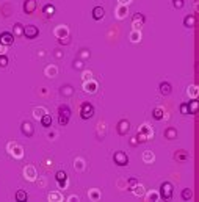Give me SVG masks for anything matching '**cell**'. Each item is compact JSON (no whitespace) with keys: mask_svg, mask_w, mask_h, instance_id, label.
Here are the masks:
<instances>
[{"mask_svg":"<svg viewBox=\"0 0 199 202\" xmlns=\"http://www.w3.org/2000/svg\"><path fill=\"white\" fill-rule=\"evenodd\" d=\"M158 196H160L162 199H165V200L171 199V197H172V185H171L169 182H163V183L160 185V191H158Z\"/></svg>","mask_w":199,"mask_h":202,"instance_id":"6da1fadb","label":"cell"},{"mask_svg":"<svg viewBox=\"0 0 199 202\" xmlns=\"http://www.w3.org/2000/svg\"><path fill=\"white\" fill-rule=\"evenodd\" d=\"M94 116V107H92L89 102H83L82 108H80V118L82 119H89Z\"/></svg>","mask_w":199,"mask_h":202,"instance_id":"7a4b0ae2","label":"cell"},{"mask_svg":"<svg viewBox=\"0 0 199 202\" xmlns=\"http://www.w3.org/2000/svg\"><path fill=\"white\" fill-rule=\"evenodd\" d=\"M38 35H39V28L36 25H25L24 27V36L25 38L35 39V38H38Z\"/></svg>","mask_w":199,"mask_h":202,"instance_id":"3957f363","label":"cell"},{"mask_svg":"<svg viewBox=\"0 0 199 202\" xmlns=\"http://www.w3.org/2000/svg\"><path fill=\"white\" fill-rule=\"evenodd\" d=\"M113 160L118 166H127L129 165V157L124 154V152H115L113 155Z\"/></svg>","mask_w":199,"mask_h":202,"instance_id":"277c9868","label":"cell"},{"mask_svg":"<svg viewBox=\"0 0 199 202\" xmlns=\"http://www.w3.org/2000/svg\"><path fill=\"white\" fill-rule=\"evenodd\" d=\"M116 129H118V133L121 135V137H124V135H127V132L130 130V122H129L127 119H121L118 122Z\"/></svg>","mask_w":199,"mask_h":202,"instance_id":"5b68a950","label":"cell"},{"mask_svg":"<svg viewBox=\"0 0 199 202\" xmlns=\"http://www.w3.org/2000/svg\"><path fill=\"white\" fill-rule=\"evenodd\" d=\"M0 43L3 46H11L14 43V35L9 33V32H2L0 33Z\"/></svg>","mask_w":199,"mask_h":202,"instance_id":"8992f818","label":"cell"},{"mask_svg":"<svg viewBox=\"0 0 199 202\" xmlns=\"http://www.w3.org/2000/svg\"><path fill=\"white\" fill-rule=\"evenodd\" d=\"M21 132H22L27 138H32V137H33V133H35V129H33L32 122L25 121V122H22V125H21Z\"/></svg>","mask_w":199,"mask_h":202,"instance_id":"52a82bcc","label":"cell"},{"mask_svg":"<svg viewBox=\"0 0 199 202\" xmlns=\"http://www.w3.org/2000/svg\"><path fill=\"white\" fill-rule=\"evenodd\" d=\"M36 6H38L36 0H25V2H24V13H27V14H33Z\"/></svg>","mask_w":199,"mask_h":202,"instance_id":"ba28073f","label":"cell"},{"mask_svg":"<svg viewBox=\"0 0 199 202\" xmlns=\"http://www.w3.org/2000/svg\"><path fill=\"white\" fill-rule=\"evenodd\" d=\"M103 16H105V9L102 6H94V8H92V19L100 21Z\"/></svg>","mask_w":199,"mask_h":202,"instance_id":"9c48e42d","label":"cell"},{"mask_svg":"<svg viewBox=\"0 0 199 202\" xmlns=\"http://www.w3.org/2000/svg\"><path fill=\"white\" fill-rule=\"evenodd\" d=\"M55 179H57V182H58L60 186H64L66 182H68V174H66L64 171H58L57 176H55Z\"/></svg>","mask_w":199,"mask_h":202,"instance_id":"30bf717a","label":"cell"},{"mask_svg":"<svg viewBox=\"0 0 199 202\" xmlns=\"http://www.w3.org/2000/svg\"><path fill=\"white\" fill-rule=\"evenodd\" d=\"M158 88H160V94H162V96H169L171 91H172L171 83H168V82H162Z\"/></svg>","mask_w":199,"mask_h":202,"instance_id":"8fae6325","label":"cell"},{"mask_svg":"<svg viewBox=\"0 0 199 202\" xmlns=\"http://www.w3.org/2000/svg\"><path fill=\"white\" fill-rule=\"evenodd\" d=\"M183 25L187 27V28H193V27L196 25V16L194 14H188L187 17L183 19Z\"/></svg>","mask_w":199,"mask_h":202,"instance_id":"7c38bea8","label":"cell"},{"mask_svg":"<svg viewBox=\"0 0 199 202\" xmlns=\"http://www.w3.org/2000/svg\"><path fill=\"white\" fill-rule=\"evenodd\" d=\"M163 135H165V138H168V140H174V138H177V130L174 127H168Z\"/></svg>","mask_w":199,"mask_h":202,"instance_id":"4fadbf2b","label":"cell"},{"mask_svg":"<svg viewBox=\"0 0 199 202\" xmlns=\"http://www.w3.org/2000/svg\"><path fill=\"white\" fill-rule=\"evenodd\" d=\"M41 125H43V127H46V129L52 125V116H50V114H47V113H46V114L41 118Z\"/></svg>","mask_w":199,"mask_h":202,"instance_id":"5bb4252c","label":"cell"},{"mask_svg":"<svg viewBox=\"0 0 199 202\" xmlns=\"http://www.w3.org/2000/svg\"><path fill=\"white\" fill-rule=\"evenodd\" d=\"M58 113H60V114H63V116L71 118V108H69L68 105H60V107H58Z\"/></svg>","mask_w":199,"mask_h":202,"instance_id":"9a60e30c","label":"cell"},{"mask_svg":"<svg viewBox=\"0 0 199 202\" xmlns=\"http://www.w3.org/2000/svg\"><path fill=\"white\" fill-rule=\"evenodd\" d=\"M193 197V191L190 190V188H183L182 190V199L183 200H191Z\"/></svg>","mask_w":199,"mask_h":202,"instance_id":"2e32d148","label":"cell"},{"mask_svg":"<svg viewBox=\"0 0 199 202\" xmlns=\"http://www.w3.org/2000/svg\"><path fill=\"white\" fill-rule=\"evenodd\" d=\"M16 200H19V202H25V200H27V191L17 190L16 191Z\"/></svg>","mask_w":199,"mask_h":202,"instance_id":"e0dca14e","label":"cell"},{"mask_svg":"<svg viewBox=\"0 0 199 202\" xmlns=\"http://www.w3.org/2000/svg\"><path fill=\"white\" fill-rule=\"evenodd\" d=\"M174 158L177 160V161H185L188 158V154H187V151H179L176 155H174Z\"/></svg>","mask_w":199,"mask_h":202,"instance_id":"ac0fdd59","label":"cell"},{"mask_svg":"<svg viewBox=\"0 0 199 202\" xmlns=\"http://www.w3.org/2000/svg\"><path fill=\"white\" fill-rule=\"evenodd\" d=\"M97 88V83L96 82H91V83H85V91L86 92H94Z\"/></svg>","mask_w":199,"mask_h":202,"instance_id":"d6986e66","label":"cell"},{"mask_svg":"<svg viewBox=\"0 0 199 202\" xmlns=\"http://www.w3.org/2000/svg\"><path fill=\"white\" fill-rule=\"evenodd\" d=\"M152 114H154V118H155L157 121L163 119V116H165V113H163V110H162V108H155V110L152 111Z\"/></svg>","mask_w":199,"mask_h":202,"instance_id":"ffe728a7","label":"cell"},{"mask_svg":"<svg viewBox=\"0 0 199 202\" xmlns=\"http://www.w3.org/2000/svg\"><path fill=\"white\" fill-rule=\"evenodd\" d=\"M188 110H190V114H194V113L197 111V102H196V100L188 102Z\"/></svg>","mask_w":199,"mask_h":202,"instance_id":"44dd1931","label":"cell"},{"mask_svg":"<svg viewBox=\"0 0 199 202\" xmlns=\"http://www.w3.org/2000/svg\"><path fill=\"white\" fill-rule=\"evenodd\" d=\"M44 13L47 16H54L55 14V6L54 5H46L44 6Z\"/></svg>","mask_w":199,"mask_h":202,"instance_id":"7402d4cb","label":"cell"},{"mask_svg":"<svg viewBox=\"0 0 199 202\" xmlns=\"http://www.w3.org/2000/svg\"><path fill=\"white\" fill-rule=\"evenodd\" d=\"M24 35V25L22 24H16L14 25V36H21Z\"/></svg>","mask_w":199,"mask_h":202,"instance_id":"603a6c76","label":"cell"},{"mask_svg":"<svg viewBox=\"0 0 199 202\" xmlns=\"http://www.w3.org/2000/svg\"><path fill=\"white\" fill-rule=\"evenodd\" d=\"M72 86L71 85H66V86H63L61 88V94H66V96H71V94H72Z\"/></svg>","mask_w":199,"mask_h":202,"instance_id":"cb8c5ba5","label":"cell"},{"mask_svg":"<svg viewBox=\"0 0 199 202\" xmlns=\"http://www.w3.org/2000/svg\"><path fill=\"white\" fill-rule=\"evenodd\" d=\"M180 113H183V114H190V110H188V102L180 103Z\"/></svg>","mask_w":199,"mask_h":202,"instance_id":"d4e9b609","label":"cell"},{"mask_svg":"<svg viewBox=\"0 0 199 202\" xmlns=\"http://www.w3.org/2000/svg\"><path fill=\"white\" fill-rule=\"evenodd\" d=\"M58 122H60V125H68V122H69V118H68V116H63V114H60V116H58Z\"/></svg>","mask_w":199,"mask_h":202,"instance_id":"484cf974","label":"cell"},{"mask_svg":"<svg viewBox=\"0 0 199 202\" xmlns=\"http://www.w3.org/2000/svg\"><path fill=\"white\" fill-rule=\"evenodd\" d=\"M44 114H46L44 108H36V110H35V118H36V119H41Z\"/></svg>","mask_w":199,"mask_h":202,"instance_id":"4316f807","label":"cell"},{"mask_svg":"<svg viewBox=\"0 0 199 202\" xmlns=\"http://www.w3.org/2000/svg\"><path fill=\"white\" fill-rule=\"evenodd\" d=\"M154 154H151V152H144V161L146 163H151V161H154Z\"/></svg>","mask_w":199,"mask_h":202,"instance_id":"83f0119b","label":"cell"},{"mask_svg":"<svg viewBox=\"0 0 199 202\" xmlns=\"http://www.w3.org/2000/svg\"><path fill=\"white\" fill-rule=\"evenodd\" d=\"M144 21H146V17H144L143 14H135V16H133V22H138V24H141V25H143V24H144Z\"/></svg>","mask_w":199,"mask_h":202,"instance_id":"f1b7e54d","label":"cell"},{"mask_svg":"<svg viewBox=\"0 0 199 202\" xmlns=\"http://www.w3.org/2000/svg\"><path fill=\"white\" fill-rule=\"evenodd\" d=\"M172 5H174V8L180 9V8H183V0H172Z\"/></svg>","mask_w":199,"mask_h":202,"instance_id":"f546056e","label":"cell"},{"mask_svg":"<svg viewBox=\"0 0 199 202\" xmlns=\"http://www.w3.org/2000/svg\"><path fill=\"white\" fill-rule=\"evenodd\" d=\"M8 64V58L5 55H0V67H5Z\"/></svg>","mask_w":199,"mask_h":202,"instance_id":"4dcf8cb0","label":"cell"},{"mask_svg":"<svg viewBox=\"0 0 199 202\" xmlns=\"http://www.w3.org/2000/svg\"><path fill=\"white\" fill-rule=\"evenodd\" d=\"M47 74H49V77H55V74H57V67H47Z\"/></svg>","mask_w":199,"mask_h":202,"instance_id":"1f68e13d","label":"cell"},{"mask_svg":"<svg viewBox=\"0 0 199 202\" xmlns=\"http://www.w3.org/2000/svg\"><path fill=\"white\" fill-rule=\"evenodd\" d=\"M25 171H28V174H30L28 179L33 180V179H35V171H33V168H25Z\"/></svg>","mask_w":199,"mask_h":202,"instance_id":"d6a6232c","label":"cell"},{"mask_svg":"<svg viewBox=\"0 0 199 202\" xmlns=\"http://www.w3.org/2000/svg\"><path fill=\"white\" fill-rule=\"evenodd\" d=\"M69 41H71V39H69L68 36H64V38H60V39H58V43H60V44H69Z\"/></svg>","mask_w":199,"mask_h":202,"instance_id":"836d02e7","label":"cell"},{"mask_svg":"<svg viewBox=\"0 0 199 202\" xmlns=\"http://www.w3.org/2000/svg\"><path fill=\"white\" fill-rule=\"evenodd\" d=\"M74 67H75V69H82V67H83V61H82V60L75 61V63H74Z\"/></svg>","mask_w":199,"mask_h":202,"instance_id":"e575fe53","label":"cell"},{"mask_svg":"<svg viewBox=\"0 0 199 202\" xmlns=\"http://www.w3.org/2000/svg\"><path fill=\"white\" fill-rule=\"evenodd\" d=\"M137 185V179H130L129 180V188H130V190H132V188H133Z\"/></svg>","mask_w":199,"mask_h":202,"instance_id":"d590c367","label":"cell"},{"mask_svg":"<svg viewBox=\"0 0 199 202\" xmlns=\"http://www.w3.org/2000/svg\"><path fill=\"white\" fill-rule=\"evenodd\" d=\"M138 143H140V141H138V138H137V137H133V138L130 140V144H132V146H137Z\"/></svg>","mask_w":199,"mask_h":202,"instance_id":"8d00e7d4","label":"cell"},{"mask_svg":"<svg viewBox=\"0 0 199 202\" xmlns=\"http://www.w3.org/2000/svg\"><path fill=\"white\" fill-rule=\"evenodd\" d=\"M137 188H138V190H135V194H143V191H144V190H143V186H141V185H138Z\"/></svg>","mask_w":199,"mask_h":202,"instance_id":"74e56055","label":"cell"},{"mask_svg":"<svg viewBox=\"0 0 199 202\" xmlns=\"http://www.w3.org/2000/svg\"><path fill=\"white\" fill-rule=\"evenodd\" d=\"M57 33H58V36L61 38V35H63V33L66 35V33H68V32H66V28H58V30H57Z\"/></svg>","mask_w":199,"mask_h":202,"instance_id":"f35d334b","label":"cell"},{"mask_svg":"<svg viewBox=\"0 0 199 202\" xmlns=\"http://www.w3.org/2000/svg\"><path fill=\"white\" fill-rule=\"evenodd\" d=\"M188 92H191L193 96H196V92H197V91H196V86H191V89H188Z\"/></svg>","mask_w":199,"mask_h":202,"instance_id":"ab89813d","label":"cell"},{"mask_svg":"<svg viewBox=\"0 0 199 202\" xmlns=\"http://www.w3.org/2000/svg\"><path fill=\"white\" fill-rule=\"evenodd\" d=\"M132 41H138V33H137V32L132 35Z\"/></svg>","mask_w":199,"mask_h":202,"instance_id":"60d3db41","label":"cell"},{"mask_svg":"<svg viewBox=\"0 0 199 202\" xmlns=\"http://www.w3.org/2000/svg\"><path fill=\"white\" fill-rule=\"evenodd\" d=\"M55 57H57V58H61V57H63V53H61L60 50H55Z\"/></svg>","mask_w":199,"mask_h":202,"instance_id":"b9f144b4","label":"cell"},{"mask_svg":"<svg viewBox=\"0 0 199 202\" xmlns=\"http://www.w3.org/2000/svg\"><path fill=\"white\" fill-rule=\"evenodd\" d=\"M157 197H158V194H151L149 196V199H157Z\"/></svg>","mask_w":199,"mask_h":202,"instance_id":"7bdbcfd3","label":"cell"}]
</instances>
